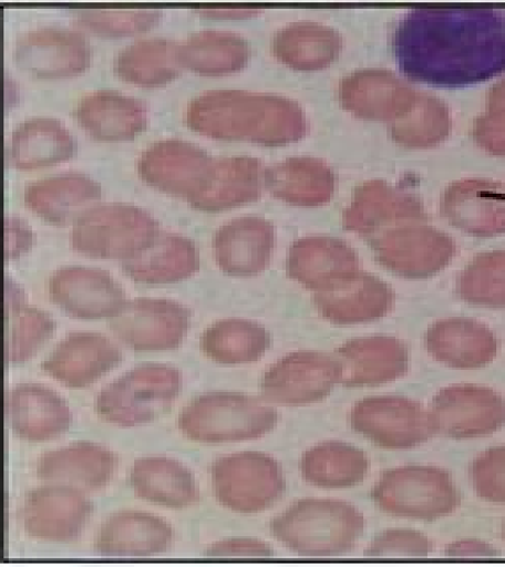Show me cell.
Returning <instances> with one entry per match:
<instances>
[{
	"label": "cell",
	"mask_w": 505,
	"mask_h": 567,
	"mask_svg": "<svg viewBox=\"0 0 505 567\" xmlns=\"http://www.w3.org/2000/svg\"><path fill=\"white\" fill-rule=\"evenodd\" d=\"M123 361L120 349L96 332H72L42 363L49 377L71 389L95 383Z\"/></svg>",
	"instance_id": "cell-18"
},
{
	"label": "cell",
	"mask_w": 505,
	"mask_h": 567,
	"mask_svg": "<svg viewBox=\"0 0 505 567\" xmlns=\"http://www.w3.org/2000/svg\"><path fill=\"white\" fill-rule=\"evenodd\" d=\"M445 555L449 558H482V556H494L497 553L491 545L481 540H458L447 545Z\"/></svg>",
	"instance_id": "cell-50"
},
{
	"label": "cell",
	"mask_w": 505,
	"mask_h": 567,
	"mask_svg": "<svg viewBox=\"0 0 505 567\" xmlns=\"http://www.w3.org/2000/svg\"><path fill=\"white\" fill-rule=\"evenodd\" d=\"M138 498L168 508H186L199 499V489L188 467L166 456L141 457L131 472Z\"/></svg>",
	"instance_id": "cell-36"
},
{
	"label": "cell",
	"mask_w": 505,
	"mask_h": 567,
	"mask_svg": "<svg viewBox=\"0 0 505 567\" xmlns=\"http://www.w3.org/2000/svg\"><path fill=\"white\" fill-rule=\"evenodd\" d=\"M182 373L167 364L146 363L105 386L95 399L99 419L121 427L155 421L177 400Z\"/></svg>",
	"instance_id": "cell-5"
},
{
	"label": "cell",
	"mask_w": 505,
	"mask_h": 567,
	"mask_svg": "<svg viewBox=\"0 0 505 567\" xmlns=\"http://www.w3.org/2000/svg\"><path fill=\"white\" fill-rule=\"evenodd\" d=\"M274 53L296 70H320L332 63L342 50V38L332 29L296 24L280 30L274 39Z\"/></svg>",
	"instance_id": "cell-42"
},
{
	"label": "cell",
	"mask_w": 505,
	"mask_h": 567,
	"mask_svg": "<svg viewBox=\"0 0 505 567\" xmlns=\"http://www.w3.org/2000/svg\"><path fill=\"white\" fill-rule=\"evenodd\" d=\"M364 516L344 501L301 499L270 523L272 537L307 558L349 553L365 532Z\"/></svg>",
	"instance_id": "cell-3"
},
{
	"label": "cell",
	"mask_w": 505,
	"mask_h": 567,
	"mask_svg": "<svg viewBox=\"0 0 505 567\" xmlns=\"http://www.w3.org/2000/svg\"><path fill=\"white\" fill-rule=\"evenodd\" d=\"M419 95L385 71L358 72L340 89L343 105L351 113L371 120H394V123L411 112Z\"/></svg>",
	"instance_id": "cell-33"
},
{
	"label": "cell",
	"mask_w": 505,
	"mask_h": 567,
	"mask_svg": "<svg viewBox=\"0 0 505 567\" xmlns=\"http://www.w3.org/2000/svg\"><path fill=\"white\" fill-rule=\"evenodd\" d=\"M300 468L307 483L323 488H347L364 482L370 461L354 445L324 442L303 454Z\"/></svg>",
	"instance_id": "cell-40"
},
{
	"label": "cell",
	"mask_w": 505,
	"mask_h": 567,
	"mask_svg": "<svg viewBox=\"0 0 505 567\" xmlns=\"http://www.w3.org/2000/svg\"><path fill=\"white\" fill-rule=\"evenodd\" d=\"M121 267L137 282L159 286L194 276L200 269V257L190 238L161 231L155 241Z\"/></svg>",
	"instance_id": "cell-34"
},
{
	"label": "cell",
	"mask_w": 505,
	"mask_h": 567,
	"mask_svg": "<svg viewBox=\"0 0 505 567\" xmlns=\"http://www.w3.org/2000/svg\"><path fill=\"white\" fill-rule=\"evenodd\" d=\"M265 172L250 157L214 158L204 187L188 203L196 210L221 213L260 198Z\"/></svg>",
	"instance_id": "cell-29"
},
{
	"label": "cell",
	"mask_w": 505,
	"mask_h": 567,
	"mask_svg": "<svg viewBox=\"0 0 505 567\" xmlns=\"http://www.w3.org/2000/svg\"><path fill=\"white\" fill-rule=\"evenodd\" d=\"M214 495L219 504L237 514H258L281 498L285 477L274 457L244 452L221 457L212 467Z\"/></svg>",
	"instance_id": "cell-8"
},
{
	"label": "cell",
	"mask_w": 505,
	"mask_h": 567,
	"mask_svg": "<svg viewBox=\"0 0 505 567\" xmlns=\"http://www.w3.org/2000/svg\"><path fill=\"white\" fill-rule=\"evenodd\" d=\"M183 71L179 43L166 38L138 40L118 51L114 72L120 80L141 86L164 85Z\"/></svg>",
	"instance_id": "cell-39"
},
{
	"label": "cell",
	"mask_w": 505,
	"mask_h": 567,
	"mask_svg": "<svg viewBox=\"0 0 505 567\" xmlns=\"http://www.w3.org/2000/svg\"><path fill=\"white\" fill-rule=\"evenodd\" d=\"M445 219L468 235L505 233V187L489 181L468 179L450 185L442 198Z\"/></svg>",
	"instance_id": "cell-23"
},
{
	"label": "cell",
	"mask_w": 505,
	"mask_h": 567,
	"mask_svg": "<svg viewBox=\"0 0 505 567\" xmlns=\"http://www.w3.org/2000/svg\"><path fill=\"white\" fill-rule=\"evenodd\" d=\"M342 378L338 361L321 352H293L274 364L260 381L262 398L298 406L323 400Z\"/></svg>",
	"instance_id": "cell-14"
},
{
	"label": "cell",
	"mask_w": 505,
	"mask_h": 567,
	"mask_svg": "<svg viewBox=\"0 0 505 567\" xmlns=\"http://www.w3.org/2000/svg\"><path fill=\"white\" fill-rule=\"evenodd\" d=\"M213 162L203 148L171 138L158 141L142 152L137 171L150 187L189 202L204 187Z\"/></svg>",
	"instance_id": "cell-15"
},
{
	"label": "cell",
	"mask_w": 505,
	"mask_h": 567,
	"mask_svg": "<svg viewBox=\"0 0 505 567\" xmlns=\"http://www.w3.org/2000/svg\"><path fill=\"white\" fill-rule=\"evenodd\" d=\"M393 301V290L387 282L359 271L313 297L322 318L337 324L367 323L385 318Z\"/></svg>",
	"instance_id": "cell-21"
},
{
	"label": "cell",
	"mask_w": 505,
	"mask_h": 567,
	"mask_svg": "<svg viewBox=\"0 0 505 567\" xmlns=\"http://www.w3.org/2000/svg\"><path fill=\"white\" fill-rule=\"evenodd\" d=\"M161 18L162 10L153 8L74 10L76 24L109 38L141 34L157 25Z\"/></svg>",
	"instance_id": "cell-45"
},
{
	"label": "cell",
	"mask_w": 505,
	"mask_h": 567,
	"mask_svg": "<svg viewBox=\"0 0 505 567\" xmlns=\"http://www.w3.org/2000/svg\"><path fill=\"white\" fill-rule=\"evenodd\" d=\"M461 299L482 307H505V252L477 257L457 281Z\"/></svg>",
	"instance_id": "cell-44"
},
{
	"label": "cell",
	"mask_w": 505,
	"mask_h": 567,
	"mask_svg": "<svg viewBox=\"0 0 505 567\" xmlns=\"http://www.w3.org/2000/svg\"><path fill=\"white\" fill-rule=\"evenodd\" d=\"M37 244V235L28 223L16 215L4 217V258L16 260L24 256Z\"/></svg>",
	"instance_id": "cell-48"
},
{
	"label": "cell",
	"mask_w": 505,
	"mask_h": 567,
	"mask_svg": "<svg viewBox=\"0 0 505 567\" xmlns=\"http://www.w3.org/2000/svg\"><path fill=\"white\" fill-rule=\"evenodd\" d=\"M76 123L94 140L124 142L147 127V109L134 96L101 90L87 94L74 109Z\"/></svg>",
	"instance_id": "cell-27"
},
{
	"label": "cell",
	"mask_w": 505,
	"mask_h": 567,
	"mask_svg": "<svg viewBox=\"0 0 505 567\" xmlns=\"http://www.w3.org/2000/svg\"><path fill=\"white\" fill-rule=\"evenodd\" d=\"M371 496L385 514L426 522L454 514L461 504L453 477L436 466L392 468L381 476Z\"/></svg>",
	"instance_id": "cell-7"
},
{
	"label": "cell",
	"mask_w": 505,
	"mask_h": 567,
	"mask_svg": "<svg viewBox=\"0 0 505 567\" xmlns=\"http://www.w3.org/2000/svg\"><path fill=\"white\" fill-rule=\"evenodd\" d=\"M117 463V456L105 446L75 442L43 454L38 462L37 474L49 484L95 491L110 483Z\"/></svg>",
	"instance_id": "cell-26"
},
{
	"label": "cell",
	"mask_w": 505,
	"mask_h": 567,
	"mask_svg": "<svg viewBox=\"0 0 505 567\" xmlns=\"http://www.w3.org/2000/svg\"><path fill=\"white\" fill-rule=\"evenodd\" d=\"M49 296L65 315L80 320L113 319L126 303L124 289L109 271L81 266L54 271Z\"/></svg>",
	"instance_id": "cell-16"
},
{
	"label": "cell",
	"mask_w": 505,
	"mask_h": 567,
	"mask_svg": "<svg viewBox=\"0 0 505 567\" xmlns=\"http://www.w3.org/2000/svg\"><path fill=\"white\" fill-rule=\"evenodd\" d=\"M185 123L197 134L223 141L279 146L306 133L300 107L284 97L237 90L208 91L186 107Z\"/></svg>",
	"instance_id": "cell-2"
},
{
	"label": "cell",
	"mask_w": 505,
	"mask_h": 567,
	"mask_svg": "<svg viewBox=\"0 0 505 567\" xmlns=\"http://www.w3.org/2000/svg\"><path fill=\"white\" fill-rule=\"evenodd\" d=\"M192 312L167 299L138 298L126 301L109 329L120 342L137 352L172 351L188 334Z\"/></svg>",
	"instance_id": "cell-10"
},
{
	"label": "cell",
	"mask_w": 505,
	"mask_h": 567,
	"mask_svg": "<svg viewBox=\"0 0 505 567\" xmlns=\"http://www.w3.org/2000/svg\"><path fill=\"white\" fill-rule=\"evenodd\" d=\"M250 59L248 41L233 31L206 29L179 43L183 69L204 75H225L244 70Z\"/></svg>",
	"instance_id": "cell-38"
},
{
	"label": "cell",
	"mask_w": 505,
	"mask_h": 567,
	"mask_svg": "<svg viewBox=\"0 0 505 567\" xmlns=\"http://www.w3.org/2000/svg\"><path fill=\"white\" fill-rule=\"evenodd\" d=\"M382 266L409 279H424L444 269L456 254L453 238L421 224L389 228L371 239Z\"/></svg>",
	"instance_id": "cell-11"
},
{
	"label": "cell",
	"mask_w": 505,
	"mask_h": 567,
	"mask_svg": "<svg viewBox=\"0 0 505 567\" xmlns=\"http://www.w3.org/2000/svg\"><path fill=\"white\" fill-rule=\"evenodd\" d=\"M435 361L456 369L485 367L497 355V340L486 324L466 318L439 321L425 334Z\"/></svg>",
	"instance_id": "cell-31"
},
{
	"label": "cell",
	"mask_w": 505,
	"mask_h": 567,
	"mask_svg": "<svg viewBox=\"0 0 505 567\" xmlns=\"http://www.w3.org/2000/svg\"><path fill=\"white\" fill-rule=\"evenodd\" d=\"M287 270L291 279L318 292L353 276L358 258L353 249L337 238L307 237L291 247Z\"/></svg>",
	"instance_id": "cell-30"
},
{
	"label": "cell",
	"mask_w": 505,
	"mask_h": 567,
	"mask_svg": "<svg viewBox=\"0 0 505 567\" xmlns=\"http://www.w3.org/2000/svg\"><path fill=\"white\" fill-rule=\"evenodd\" d=\"M274 247L276 228L259 216L238 217L219 227L213 239L217 267L234 277H251L265 271Z\"/></svg>",
	"instance_id": "cell-20"
},
{
	"label": "cell",
	"mask_w": 505,
	"mask_h": 567,
	"mask_svg": "<svg viewBox=\"0 0 505 567\" xmlns=\"http://www.w3.org/2000/svg\"><path fill=\"white\" fill-rule=\"evenodd\" d=\"M401 72L415 82L457 89L505 71V10L413 9L392 37Z\"/></svg>",
	"instance_id": "cell-1"
},
{
	"label": "cell",
	"mask_w": 505,
	"mask_h": 567,
	"mask_svg": "<svg viewBox=\"0 0 505 567\" xmlns=\"http://www.w3.org/2000/svg\"><path fill=\"white\" fill-rule=\"evenodd\" d=\"M430 416L435 433L454 440L478 439L505 423V402L488 388L453 385L437 392Z\"/></svg>",
	"instance_id": "cell-13"
},
{
	"label": "cell",
	"mask_w": 505,
	"mask_h": 567,
	"mask_svg": "<svg viewBox=\"0 0 505 567\" xmlns=\"http://www.w3.org/2000/svg\"><path fill=\"white\" fill-rule=\"evenodd\" d=\"M6 420L19 439L47 442L68 432L72 411L56 391L34 383L10 389L6 394Z\"/></svg>",
	"instance_id": "cell-19"
},
{
	"label": "cell",
	"mask_w": 505,
	"mask_h": 567,
	"mask_svg": "<svg viewBox=\"0 0 505 567\" xmlns=\"http://www.w3.org/2000/svg\"><path fill=\"white\" fill-rule=\"evenodd\" d=\"M210 558H269L274 551L269 544L250 538L217 542L206 551Z\"/></svg>",
	"instance_id": "cell-49"
},
{
	"label": "cell",
	"mask_w": 505,
	"mask_h": 567,
	"mask_svg": "<svg viewBox=\"0 0 505 567\" xmlns=\"http://www.w3.org/2000/svg\"><path fill=\"white\" fill-rule=\"evenodd\" d=\"M391 134L408 147L434 146L449 134L446 109L441 102L420 94L411 112L391 126Z\"/></svg>",
	"instance_id": "cell-43"
},
{
	"label": "cell",
	"mask_w": 505,
	"mask_h": 567,
	"mask_svg": "<svg viewBox=\"0 0 505 567\" xmlns=\"http://www.w3.org/2000/svg\"><path fill=\"white\" fill-rule=\"evenodd\" d=\"M342 368L340 383L348 388L390 383L409 372L410 354L393 337H367L350 341L337 351Z\"/></svg>",
	"instance_id": "cell-24"
},
{
	"label": "cell",
	"mask_w": 505,
	"mask_h": 567,
	"mask_svg": "<svg viewBox=\"0 0 505 567\" xmlns=\"http://www.w3.org/2000/svg\"><path fill=\"white\" fill-rule=\"evenodd\" d=\"M159 233V224L141 207L101 204L74 223L70 241L74 252L85 257L125 261L145 250Z\"/></svg>",
	"instance_id": "cell-6"
},
{
	"label": "cell",
	"mask_w": 505,
	"mask_h": 567,
	"mask_svg": "<svg viewBox=\"0 0 505 567\" xmlns=\"http://www.w3.org/2000/svg\"><path fill=\"white\" fill-rule=\"evenodd\" d=\"M174 530L157 516L137 511H121L110 516L97 529L94 550L103 556L148 558L166 553Z\"/></svg>",
	"instance_id": "cell-25"
},
{
	"label": "cell",
	"mask_w": 505,
	"mask_h": 567,
	"mask_svg": "<svg viewBox=\"0 0 505 567\" xmlns=\"http://www.w3.org/2000/svg\"><path fill=\"white\" fill-rule=\"evenodd\" d=\"M265 184L276 198L292 205L318 206L332 199L334 174L322 161L291 158L265 172Z\"/></svg>",
	"instance_id": "cell-37"
},
{
	"label": "cell",
	"mask_w": 505,
	"mask_h": 567,
	"mask_svg": "<svg viewBox=\"0 0 505 567\" xmlns=\"http://www.w3.org/2000/svg\"><path fill=\"white\" fill-rule=\"evenodd\" d=\"M423 204L414 195L381 181L369 182L357 189L353 203L344 214L347 230L377 236L402 223L424 221Z\"/></svg>",
	"instance_id": "cell-22"
},
{
	"label": "cell",
	"mask_w": 505,
	"mask_h": 567,
	"mask_svg": "<svg viewBox=\"0 0 505 567\" xmlns=\"http://www.w3.org/2000/svg\"><path fill=\"white\" fill-rule=\"evenodd\" d=\"M194 12L212 19H245L258 14L259 10L251 8H205L195 9Z\"/></svg>",
	"instance_id": "cell-51"
},
{
	"label": "cell",
	"mask_w": 505,
	"mask_h": 567,
	"mask_svg": "<svg viewBox=\"0 0 505 567\" xmlns=\"http://www.w3.org/2000/svg\"><path fill=\"white\" fill-rule=\"evenodd\" d=\"M270 333L261 324L241 319H228L208 327L202 338L203 352L219 364L255 363L266 354Z\"/></svg>",
	"instance_id": "cell-41"
},
{
	"label": "cell",
	"mask_w": 505,
	"mask_h": 567,
	"mask_svg": "<svg viewBox=\"0 0 505 567\" xmlns=\"http://www.w3.org/2000/svg\"><path fill=\"white\" fill-rule=\"evenodd\" d=\"M350 424L357 433L387 450H411L435 434L430 411L420 402L401 396L359 401L351 410Z\"/></svg>",
	"instance_id": "cell-9"
},
{
	"label": "cell",
	"mask_w": 505,
	"mask_h": 567,
	"mask_svg": "<svg viewBox=\"0 0 505 567\" xmlns=\"http://www.w3.org/2000/svg\"><path fill=\"white\" fill-rule=\"evenodd\" d=\"M6 362L21 364L35 357L56 330L51 316L31 308L25 292L17 281L6 276Z\"/></svg>",
	"instance_id": "cell-35"
},
{
	"label": "cell",
	"mask_w": 505,
	"mask_h": 567,
	"mask_svg": "<svg viewBox=\"0 0 505 567\" xmlns=\"http://www.w3.org/2000/svg\"><path fill=\"white\" fill-rule=\"evenodd\" d=\"M471 478L478 497L505 503V445L480 455L472 463Z\"/></svg>",
	"instance_id": "cell-46"
},
{
	"label": "cell",
	"mask_w": 505,
	"mask_h": 567,
	"mask_svg": "<svg viewBox=\"0 0 505 567\" xmlns=\"http://www.w3.org/2000/svg\"><path fill=\"white\" fill-rule=\"evenodd\" d=\"M276 409L237 392L215 391L192 401L179 417V429L192 441L233 443L257 440L278 423Z\"/></svg>",
	"instance_id": "cell-4"
},
{
	"label": "cell",
	"mask_w": 505,
	"mask_h": 567,
	"mask_svg": "<svg viewBox=\"0 0 505 567\" xmlns=\"http://www.w3.org/2000/svg\"><path fill=\"white\" fill-rule=\"evenodd\" d=\"M93 514V505L81 489L50 484L31 489L23 506L29 537L69 543L79 538Z\"/></svg>",
	"instance_id": "cell-17"
},
{
	"label": "cell",
	"mask_w": 505,
	"mask_h": 567,
	"mask_svg": "<svg viewBox=\"0 0 505 567\" xmlns=\"http://www.w3.org/2000/svg\"><path fill=\"white\" fill-rule=\"evenodd\" d=\"M14 59L21 71L37 79L61 80L90 69L93 51L80 30L40 27L18 38Z\"/></svg>",
	"instance_id": "cell-12"
},
{
	"label": "cell",
	"mask_w": 505,
	"mask_h": 567,
	"mask_svg": "<svg viewBox=\"0 0 505 567\" xmlns=\"http://www.w3.org/2000/svg\"><path fill=\"white\" fill-rule=\"evenodd\" d=\"M433 543L424 534L412 529H390L370 544L368 556H411L424 558L433 551Z\"/></svg>",
	"instance_id": "cell-47"
},
{
	"label": "cell",
	"mask_w": 505,
	"mask_h": 567,
	"mask_svg": "<svg viewBox=\"0 0 505 567\" xmlns=\"http://www.w3.org/2000/svg\"><path fill=\"white\" fill-rule=\"evenodd\" d=\"M76 142L70 130L53 117H32L13 131L6 147L7 166L32 171L73 158Z\"/></svg>",
	"instance_id": "cell-32"
},
{
	"label": "cell",
	"mask_w": 505,
	"mask_h": 567,
	"mask_svg": "<svg viewBox=\"0 0 505 567\" xmlns=\"http://www.w3.org/2000/svg\"><path fill=\"white\" fill-rule=\"evenodd\" d=\"M102 196L101 184L86 174L65 173L28 185L24 203L42 220L68 225L79 220Z\"/></svg>",
	"instance_id": "cell-28"
}]
</instances>
